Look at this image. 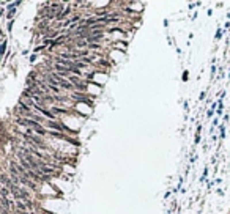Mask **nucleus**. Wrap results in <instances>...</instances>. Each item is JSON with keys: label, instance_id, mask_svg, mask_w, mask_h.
<instances>
[{"label": "nucleus", "instance_id": "1", "mask_svg": "<svg viewBox=\"0 0 230 214\" xmlns=\"http://www.w3.org/2000/svg\"><path fill=\"white\" fill-rule=\"evenodd\" d=\"M69 13H71V8H66V9H63V11H62V13H60V14L57 16V19H58V21H62V19H63V18H66V16H68Z\"/></svg>", "mask_w": 230, "mask_h": 214}, {"label": "nucleus", "instance_id": "2", "mask_svg": "<svg viewBox=\"0 0 230 214\" xmlns=\"http://www.w3.org/2000/svg\"><path fill=\"white\" fill-rule=\"evenodd\" d=\"M46 125L49 126V128H55V129H62V126L60 125H57V123H54V121H46Z\"/></svg>", "mask_w": 230, "mask_h": 214}, {"label": "nucleus", "instance_id": "3", "mask_svg": "<svg viewBox=\"0 0 230 214\" xmlns=\"http://www.w3.org/2000/svg\"><path fill=\"white\" fill-rule=\"evenodd\" d=\"M5 47H6V43H3L2 47H0V55H3V52H5Z\"/></svg>", "mask_w": 230, "mask_h": 214}]
</instances>
